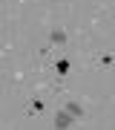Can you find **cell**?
<instances>
[{"label":"cell","instance_id":"1","mask_svg":"<svg viewBox=\"0 0 115 130\" xmlns=\"http://www.w3.org/2000/svg\"><path fill=\"white\" fill-rule=\"evenodd\" d=\"M69 116H72V113H60V116H58V127H66L69 121H72Z\"/></svg>","mask_w":115,"mask_h":130}]
</instances>
